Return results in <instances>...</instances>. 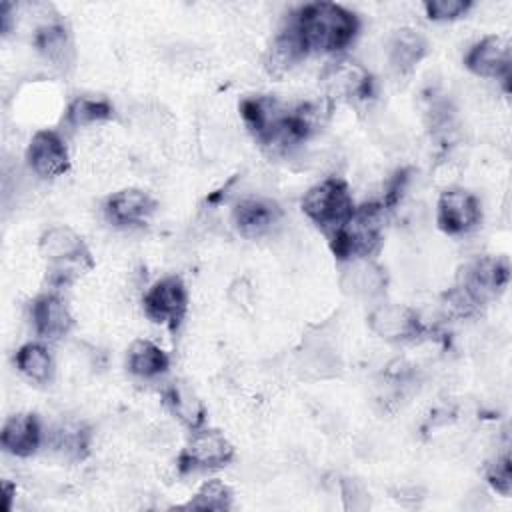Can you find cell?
<instances>
[{
    "label": "cell",
    "mask_w": 512,
    "mask_h": 512,
    "mask_svg": "<svg viewBox=\"0 0 512 512\" xmlns=\"http://www.w3.org/2000/svg\"><path fill=\"white\" fill-rule=\"evenodd\" d=\"M172 62L178 66H186V68H196V64H200V50H196L194 46L176 48Z\"/></svg>",
    "instance_id": "cell-32"
},
{
    "label": "cell",
    "mask_w": 512,
    "mask_h": 512,
    "mask_svg": "<svg viewBox=\"0 0 512 512\" xmlns=\"http://www.w3.org/2000/svg\"><path fill=\"white\" fill-rule=\"evenodd\" d=\"M386 222V206L382 202H368L354 206L344 224L330 236L332 252L338 260L370 258L382 242Z\"/></svg>",
    "instance_id": "cell-2"
},
{
    "label": "cell",
    "mask_w": 512,
    "mask_h": 512,
    "mask_svg": "<svg viewBox=\"0 0 512 512\" xmlns=\"http://www.w3.org/2000/svg\"><path fill=\"white\" fill-rule=\"evenodd\" d=\"M306 54L308 50L298 30L292 26V22H288V26L280 30V34H276V38L268 46L264 54V68L270 76L280 78L286 72H290L300 60H304Z\"/></svg>",
    "instance_id": "cell-18"
},
{
    "label": "cell",
    "mask_w": 512,
    "mask_h": 512,
    "mask_svg": "<svg viewBox=\"0 0 512 512\" xmlns=\"http://www.w3.org/2000/svg\"><path fill=\"white\" fill-rule=\"evenodd\" d=\"M294 370L302 380H330L342 374V358L330 336L322 330L302 340L294 358Z\"/></svg>",
    "instance_id": "cell-4"
},
{
    "label": "cell",
    "mask_w": 512,
    "mask_h": 512,
    "mask_svg": "<svg viewBox=\"0 0 512 512\" xmlns=\"http://www.w3.org/2000/svg\"><path fill=\"white\" fill-rule=\"evenodd\" d=\"M34 42H36V48L42 54V58L52 68H56L58 72H68L72 68L74 44H72V38H70L66 26L60 20L36 30Z\"/></svg>",
    "instance_id": "cell-20"
},
{
    "label": "cell",
    "mask_w": 512,
    "mask_h": 512,
    "mask_svg": "<svg viewBox=\"0 0 512 512\" xmlns=\"http://www.w3.org/2000/svg\"><path fill=\"white\" fill-rule=\"evenodd\" d=\"M232 218L244 238H262L280 222V208L266 198H246L236 204Z\"/></svg>",
    "instance_id": "cell-16"
},
{
    "label": "cell",
    "mask_w": 512,
    "mask_h": 512,
    "mask_svg": "<svg viewBox=\"0 0 512 512\" xmlns=\"http://www.w3.org/2000/svg\"><path fill=\"white\" fill-rule=\"evenodd\" d=\"M234 458V448L228 438L218 430H196L186 448L180 452L178 464L182 472L210 470L226 466Z\"/></svg>",
    "instance_id": "cell-6"
},
{
    "label": "cell",
    "mask_w": 512,
    "mask_h": 512,
    "mask_svg": "<svg viewBox=\"0 0 512 512\" xmlns=\"http://www.w3.org/2000/svg\"><path fill=\"white\" fill-rule=\"evenodd\" d=\"M472 8L470 0H428L424 4L426 16L436 22H450L462 18Z\"/></svg>",
    "instance_id": "cell-28"
},
{
    "label": "cell",
    "mask_w": 512,
    "mask_h": 512,
    "mask_svg": "<svg viewBox=\"0 0 512 512\" xmlns=\"http://www.w3.org/2000/svg\"><path fill=\"white\" fill-rule=\"evenodd\" d=\"M90 434L82 424H62L50 434V448L66 460H80L86 456Z\"/></svg>",
    "instance_id": "cell-25"
},
{
    "label": "cell",
    "mask_w": 512,
    "mask_h": 512,
    "mask_svg": "<svg viewBox=\"0 0 512 512\" xmlns=\"http://www.w3.org/2000/svg\"><path fill=\"white\" fill-rule=\"evenodd\" d=\"M188 310V292L178 276L156 280L144 294V312L150 320L176 330Z\"/></svg>",
    "instance_id": "cell-5"
},
{
    "label": "cell",
    "mask_w": 512,
    "mask_h": 512,
    "mask_svg": "<svg viewBox=\"0 0 512 512\" xmlns=\"http://www.w3.org/2000/svg\"><path fill=\"white\" fill-rule=\"evenodd\" d=\"M2 494H4L2 508H4V512H10L12 510V498L16 494V486H12L10 482H2Z\"/></svg>",
    "instance_id": "cell-33"
},
{
    "label": "cell",
    "mask_w": 512,
    "mask_h": 512,
    "mask_svg": "<svg viewBox=\"0 0 512 512\" xmlns=\"http://www.w3.org/2000/svg\"><path fill=\"white\" fill-rule=\"evenodd\" d=\"M14 362H16V368L32 382L46 384L54 376L52 354L48 352L46 346L38 342H28L22 348H18Z\"/></svg>",
    "instance_id": "cell-24"
},
{
    "label": "cell",
    "mask_w": 512,
    "mask_h": 512,
    "mask_svg": "<svg viewBox=\"0 0 512 512\" xmlns=\"http://www.w3.org/2000/svg\"><path fill=\"white\" fill-rule=\"evenodd\" d=\"M460 276V286H464L480 304H484L490 296L498 294L510 276L508 262L502 258H480L468 264Z\"/></svg>",
    "instance_id": "cell-13"
},
{
    "label": "cell",
    "mask_w": 512,
    "mask_h": 512,
    "mask_svg": "<svg viewBox=\"0 0 512 512\" xmlns=\"http://www.w3.org/2000/svg\"><path fill=\"white\" fill-rule=\"evenodd\" d=\"M370 330L384 340H406L420 334V318L418 314L402 304H378L368 314Z\"/></svg>",
    "instance_id": "cell-12"
},
{
    "label": "cell",
    "mask_w": 512,
    "mask_h": 512,
    "mask_svg": "<svg viewBox=\"0 0 512 512\" xmlns=\"http://www.w3.org/2000/svg\"><path fill=\"white\" fill-rule=\"evenodd\" d=\"M40 254L58 266L90 264L84 240L68 226H52L38 240Z\"/></svg>",
    "instance_id": "cell-14"
},
{
    "label": "cell",
    "mask_w": 512,
    "mask_h": 512,
    "mask_svg": "<svg viewBox=\"0 0 512 512\" xmlns=\"http://www.w3.org/2000/svg\"><path fill=\"white\" fill-rule=\"evenodd\" d=\"M26 162L38 178H56L68 172L70 158L64 140L54 130H38L26 150Z\"/></svg>",
    "instance_id": "cell-9"
},
{
    "label": "cell",
    "mask_w": 512,
    "mask_h": 512,
    "mask_svg": "<svg viewBox=\"0 0 512 512\" xmlns=\"http://www.w3.org/2000/svg\"><path fill=\"white\" fill-rule=\"evenodd\" d=\"M482 220L480 200L464 188H446L438 198L436 222L450 236L474 230Z\"/></svg>",
    "instance_id": "cell-8"
},
{
    "label": "cell",
    "mask_w": 512,
    "mask_h": 512,
    "mask_svg": "<svg viewBox=\"0 0 512 512\" xmlns=\"http://www.w3.org/2000/svg\"><path fill=\"white\" fill-rule=\"evenodd\" d=\"M340 494H342L344 508L350 512H366L372 504L368 488L356 478H344L340 482Z\"/></svg>",
    "instance_id": "cell-29"
},
{
    "label": "cell",
    "mask_w": 512,
    "mask_h": 512,
    "mask_svg": "<svg viewBox=\"0 0 512 512\" xmlns=\"http://www.w3.org/2000/svg\"><path fill=\"white\" fill-rule=\"evenodd\" d=\"M228 296H230L232 304H236L238 308H250L252 298H254V292H252V286H250L248 280L238 278V280H234V282L230 284Z\"/></svg>",
    "instance_id": "cell-31"
},
{
    "label": "cell",
    "mask_w": 512,
    "mask_h": 512,
    "mask_svg": "<svg viewBox=\"0 0 512 512\" xmlns=\"http://www.w3.org/2000/svg\"><path fill=\"white\" fill-rule=\"evenodd\" d=\"M428 52L426 38L414 28H400L388 42V62L396 72L412 70Z\"/></svg>",
    "instance_id": "cell-22"
},
{
    "label": "cell",
    "mask_w": 512,
    "mask_h": 512,
    "mask_svg": "<svg viewBox=\"0 0 512 512\" xmlns=\"http://www.w3.org/2000/svg\"><path fill=\"white\" fill-rule=\"evenodd\" d=\"M322 82L332 98L368 100L374 90V80L368 68L352 58L330 62L322 72Z\"/></svg>",
    "instance_id": "cell-7"
},
{
    "label": "cell",
    "mask_w": 512,
    "mask_h": 512,
    "mask_svg": "<svg viewBox=\"0 0 512 512\" xmlns=\"http://www.w3.org/2000/svg\"><path fill=\"white\" fill-rule=\"evenodd\" d=\"M114 108L106 98H94V96H78L70 102L66 110V120L74 128H84L96 122H104L112 118Z\"/></svg>",
    "instance_id": "cell-26"
},
{
    "label": "cell",
    "mask_w": 512,
    "mask_h": 512,
    "mask_svg": "<svg viewBox=\"0 0 512 512\" xmlns=\"http://www.w3.org/2000/svg\"><path fill=\"white\" fill-rule=\"evenodd\" d=\"M232 506V490L222 480H208L190 498L184 508L188 510H228Z\"/></svg>",
    "instance_id": "cell-27"
},
{
    "label": "cell",
    "mask_w": 512,
    "mask_h": 512,
    "mask_svg": "<svg viewBox=\"0 0 512 512\" xmlns=\"http://www.w3.org/2000/svg\"><path fill=\"white\" fill-rule=\"evenodd\" d=\"M126 366L134 376H138L142 380H152V378L162 376L168 370L170 360H168L166 352L160 346H156L154 342L134 340L126 354Z\"/></svg>",
    "instance_id": "cell-23"
},
{
    "label": "cell",
    "mask_w": 512,
    "mask_h": 512,
    "mask_svg": "<svg viewBox=\"0 0 512 512\" xmlns=\"http://www.w3.org/2000/svg\"><path fill=\"white\" fill-rule=\"evenodd\" d=\"M164 402L170 412L190 430H198L206 420V408L194 388L182 380L172 382L164 392Z\"/></svg>",
    "instance_id": "cell-21"
},
{
    "label": "cell",
    "mask_w": 512,
    "mask_h": 512,
    "mask_svg": "<svg viewBox=\"0 0 512 512\" xmlns=\"http://www.w3.org/2000/svg\"><path fill=\"white\" fill-rule=\"evenodd\" d=\"M154 198L140 188H124L114 192L104 202L106 218L116 226H136L148 220L154 212Z\"/></svg>",
    "instance_id": "cell-15"
},
{
    "label": "cell",
    "mask_w": 512,
    "mask_h": 512,
    "mask_svg": "<svg viewBox=\"0 0 512 512\" xmlns=\"http://www.w3.org/2000/svg\"><path fill=\"white\" fill-rule=\"evenodd\" d=\"M302 210L318 228L332 236L352 214L354 200L344 180L326 178L304 194Z\"/></svg>",
    "instance_id": "cell-3"
},
{
    "label": "cell",
    "mask_w": 512,
    "mask_h": 512,
    "mask_svg": "<svg viewBox=\"0 0 512 512\" xmlns=\"http://www.w3.org/2000/svg\"><path fill=\"white\" fill-rule=\"evenodd\" d=\"M386 270L372 258H350L340 268V288L352 298H374L386 290Z\"/></svg>",
    "instance_id": "cell-11"
},
{
    "label": "cell",
    "mask_w": 512,
    "mask_h": 512,
    "mask_svg": "<svg viewBox=\"0 0 512 512\" xmlns=\"http://www.w3.org/2000/svg\"><path fill=\"white\" fill-rule=\"evenodd\" d=\"M2 448L12 456H30L42 444V426L34 414L10 416L0 432Z\"/></svg>",
    "instance_id": "cell-19"
},
{
    "label": "cell",
    "mask_w": 512,
    "mask_h": 512,
    "mask_svg": "<svg viewBox=\"0 0 512 512\" xmlns=\"http://www.w3.org/2000/svg\"><path fill=\"white\" fill-rule=\"evenodd\" d=\"M464 64L476 76L508 82L512 64L510 42L502 36H484L468 50Z\"/></svg>",
    "instance_id": "cell-10"
},
{
    "label": "cell",
    "mask_w": 512,
    "mask_h": 512,
    "mask_svg": "<svg viewBox=\"0 0 512 512\" xmlns=\"http://www.w3.org/2000/svg\"><path fill=\"white\" fill-rule=\"evenodd\" d=\"M290 22L308 52H338L346 48L360 30L358 16L334 2L304 4L294 12Z\"/></svg>",
    "instance_id": "cell-1"
},
{
    "label": "cell",
    "mask_w": 512,
    "mask_h": 512,
    "mask_svg": "<svg viewBox=\"0 0 512 512\" xmlns=\"http://www.w3.org/2000/svg\"><path fill=\"white\" fill-rule=\"evenodd\" d=\"M32 324L38 336L56 340L70 332L72 328V314L66 302L58 294H42L32 302L30 308Z\"/></svg>",
    "instance_id": "cell-17"
},
{
    "label": "cell",
    "mask_w": 512,
    "mask_h": 512,
    "mask_svg": "<svg viewBox=\"0 0 512 512\" xmlns=\"http://www.w3.org/2000/svg\"><path fill=\"white\" fill-rule=\"evenodd\" d=\"M488 480L494 486L496 492L500 494H510L512 488V464L508 452L498 456L490 466H488Z\"/></svg>",
    "instance_id": "cell-30"
}]
</instances>
